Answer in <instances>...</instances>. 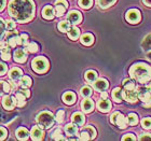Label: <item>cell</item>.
Masks as SVG:
<instances>
[{"label":"cell","mask_w":151,"mask_h":141,"mask_svg":"<svg viewBox=\"0 0 151 141\" xmlns=\"http://www.w3.org/2000/svg\"><path fill=\"white\" fill-rule=\"evenodd\" d=\"M9 14L17 22L27 23L35 15V4L32 0H11Z\"/></svg>","instance_id":"6da1fadb"},{"label":"cell","mask_w":151,"mask_h":141,"mask_svg":"<svg viewBox=\"0 0 151 141\" xmlns=\"http://www.w3.org/2000/svg\"><path fill=\"white\" fill-rule=\"evenodd\" d=\"M129 74L138 83H147L151 79V67L146 64H135L131 67Z\"/></svg>","instance_id":"7a4b0ae2"},{"label":"cell","mask_w":151,"mask_h":141,"mask_svg":"<svg viewBox=\"0 0 151 141\" xmlns=\"http://www.w3.org/2000/svg\"><path fill=\"white\" fill-rule=\"evenodd\" d=\"M37 123L42 129H49L54 124V116L49 111H43L37 116Z\"/></svg>","instance_id":"3957f363"},{"label":"cell","mask_w":151,"mask_h":141,"mask_svg":"<svg viewBox=\"0 0 151 141\" xmlns=\"http://www.w3.org/2000/svg\"><path fill=\"white\" fill-rule=\"evenodd\" d=\"M32 69L35 70L37 73H43L49 68V62H47V58L40 56L32 60Z\"/></svg>","instance_id":"277c9868"},{"label":"cell","mask_w":151,"mask_h":141,"mask_svg":"<svg viewBox=\"0 0 151 141\" xmlns=\"http://www.w3.org/2000/svg\"><path fill=\"white\" fill-rule=\"evenodd\" d=\"M123 94V99H125L127 102H136L138 99V95H137V91L136 88H124L122 91Z\"/></svg>","instance_id":"5b68a950"},{"label":"cell","mask_w":151,"mask_h":141,"mask_svg":"<svg viewBox=\"0 0 151 141\" xmlns=\"http://www.w3.org/2000/svg\"><path fill=\"white\" fill-rule=\"evenodd\" d=\"M138 99H140L144 102L151 100V88L149 86H142V87H136Z\"/></svg>","instance_id":"8992f818"},{"label":"cell","mask_w":151,"mask_h":141,"mask_svg":"<svg viewBox=\"0 0 151 141\" xmlns=\"http://www.w3.org/2000/svg\"><path fill=\"white\" fill-rule=\"evenodd\" d=\"M126 21L132 24H136L140 21V12L137 9H131L126 13Z\"/></svg>","instance_id":"52a82bcc"},{"label":"cell","mask_w":151,"mask_h":141,"mask_svg":"<svg viewBox=\"0 0 151 141\" xmlns=\"http://www.w3.org/2000/svg\"><path fill=\"white\" fill-rule=\"evenodd\" d=\"M67 8H68V3L66 0H57L55 2V10L54 12L57 16H62L64 13L66 12Z\"/></svg>","instance_id":"ba28073f"},{"label":"cell","mask_w":151,"mask_h":141,"mask_svg":"<svg viewBox=\"0 0 151 141\" xmlns=\"http://www.w3.org/2000/svg\"><path fill=\"white\" fill-rule=\"evenodd\" d=\"M67 21L70 23V24H73V25H77L79 23L82 21V15L81 13L79 12V11H70L68 13V15H67Z\"/></svg>","instance_id":"9c48e42d"},{"label":"cell","mask_w":151,"mask_h":141,"mask_svg":"<svg viewBox=\"0 0 151 141\" xmlns=\"http://www.w3.org/2000/svg\"><path fill=\"white\" fill-rule=\"evenodd\" d=\"M16 104V98L6 95L2 99V106L6 110H12Z\"/></svg>","instance_id":"30bf717a"},{"label":"cell","mask_w":151,"mask_h":141,"mask_svg":"<svg viewBox=\"0 0 151 141\" xmlns=\"http://www.w3.org/2000/svg\"><path fill=\"white\" fill-rule=\"evenodd\" d=\"M30 137L32 140H42L44 137V132L40 126H35L32 128L30 132Z\"/></svg>","instance_id":"8fae6325"},{"label":"cell","mask_w":151,"mask_h":141,"mask_svg":"<svg viewBox=\"0 0 151 141\" xmlns=\"http://www.w3.org/2000/svg\"><path fill=\"white\" fill-rule=\"evenodd\" d=\"M97 108H98V110H99L101 112L106 113V112H108V111H110V109H111V102L108 100L107 98H106V99H101V100L98 101Z\"/></svg>","instance_id":"7c38bea8"},{"label":"cell","mask_w":151,"mask_h":141,"mask_svg":"<svg viewBox=\"0 0 151 141\" xmlns=\"http://www.w3.org/2000/svg\"><path fill=\"white\" fill-rule=\"evenodd\" d=\"M109 84L105 79H98L94 82V88L98 92H105L108 88Z\"/></svg>","instance_id":"4fadbf2b"},{"label":"cell","mask_w":151,"mask_h":141,"mask_svg":"<svg viewBox=\"0 0 151 141\" xmlns=\"http://www.w3.org/2000/svg\"><path fill=\"white\" fill-rule=\"evenodd\" d=\"M26 59H27V54L24 50L22 49H19L14 52V60L16 63H25Z\"/></svg>","instance_id":"5bb4252c"},{"label":"cell","mask_w":151,"mask_h":141,"mask_svg":"<svg viewBox=\"0 0 151 141\" xmlns=\"http://www.w3.org/2000/svg\"><path fill=\"white\" fill-rule=\"evenodd\" d=\"M127 123H129V121H127V117H125V116L123 115V114H121V113H118V115H116V125H118L120 127V128H125L126 125H127Z\"/></svg>","instance_id":"9a60e30c"},{"label":"cell","mask_w":151,"mask_h":141,"mask_svg":"<svg viewBox=\"0 0 151 141\" xmlns=\"http://www.w3.org/2000/svg\"><path fill=\"white\" fill-rule=\"evenodd\" d=\"M76 99H77L76 94L73 93V92H67V93H65V94L63 95V101L66 104H69V106L75 104Z\"/></svg>","instance_id":"2e32d148"},{"label":"cell","mask_w":151,"mask_h":141,"mask_svg":"<svg viewBox=\"0 0 151 141\" xmlns=\"http://www.w3.org/2000/svg\"><path fill=\"white\" fill-rule=\"evenodd\" d=\"M81 107H82V110H83L85 113H90L92 110L94 109V102H93L91 99H88V98H85L84 100L82 101Z\"/></svg>","instance_id":"e0dca14e"},{"label":"cell","mask_w":151,"mask_h":141,"mask_svg":"<svg viewBox=\"0 0 151 141\" xmlns=\"http://www.w3.org/2000/svg\"><path fill=\"white\" fill-rule=\"evenodd\" d=\"M9 77L11 80H13V81H19V79L23 77V72L19 68H13V69L10 70Z\"/></svg>","instance_id":"ac0fdd59"},{"label":"cell","mask_w":151,"mask_h":141,"mask_svg":"<svg viewBox=\"0 0 151 141\" xmlns=\"http://www.w3.org/2000/svg\"><path fill=\"white\" fill-rule=\"evenodd\" d=\"M55 15V12H54V9L51 6H44L43 10H42V16H43L45 19H52Z\"/></svg>","instance_id":"d6986e66"},{"label":"cell","mask_w":151,"mask_h":141,"mask_svg":"<svg viewBox=\"0 0 151 141\" xmlns=\"http://www.w3.org/2000/svg\"><path fill=\"white\" fill-rule=\"evenodd\" d=\"M71 119H73V122L75 123L76 125L78 126H82L83 124H84V115L82 114L81 112H76L73 114V116H71Z\"/></svg>","instance_id":"ffe728a7"},{"label":"cell","mask_w":151,"mask_h":141,"mask_svg":"<svg viewBox=\"0 0 151 141\" xmlns=\"http://www.w3.org/2000/svg\"><path fill=\"white\" fill-rule=\"evenodd\" d=\"M29 132L25 127H21L16 130V138L19 139V140H26V139H28L29 137Z\"/></svg>","instance_id":"44dd1931"},{"label":"cell","mask_w":151,"mask_h":141,"mask_svg":"<svg viewBox=\"0 0 151 141\" xmlns=\"http://www.w3.org/2000/svg\"><path fill=\"white\" fill-rule=\"evenodd\" d=\"M80 41H81V43L83 44V45L88 47V45H92V44H93V42H94V37H93V35H91V34H84V35L81 37Z\"/></svg>","instance_id":"7402d4cb"},{"label":"cell","mask_w":151,"mask_h":141,"mask_svg":"<svg viewBox=\"0 0 151 141\" xmlns=\"http://www.w3.org/2000/svg\"><path fill=\"white\" fill-rule=\"evenodd\" d=\"M112 98L116 102H121L123 99V94H122V89L119 87L114 88L112 91Z\"/></svg>","instance_id":"603a6c76"},{"label":"cell","mask_w":151,"mask_h":141,"mask_svg":"<svg viewBox=\"0 0 151 141\" xmlns=\"http://www.w3.org/2000/svg\"><path fill=\"white\" fill-rule=\"evenodd\" d=\"M97 79V72L94 71V70H88V71L85 72V80L90 83H93V82L96 81Z\"/></svg>","instance_id":"cb8c5ba5"},{"label":"cell","mask_w":151,"mask_h":141,"mask_svg":"<svg viewBox=\"0 0 151 141\" xmlns=\"http://www.w3.org/2000/svg\"><path fill=\"white\" fill-rule=\"evenodd\" d=\"M65 132H66V134L69 137H73V136H75L78 132V128L73 124H67L66 127H65Z\"/></svg>","instance_id":"d4e9b609"},{"label":"cell","mask_w":151,"mask_h":141,"mask_svg":"<svg viewBox=\"0 0 151 141\" xmlns=\"http://www.w3.org/2000/svg\"><path fill=\"white\" fill-rule=\"evenodd\" d=\"M15 98H16V104H17V107H24L26 104V96L23 93H21V92H19L17 94L15 95Z\"/></svg>","instance_id":"484cf974"},{"label":"cell","mask_w":151,"mask_h":141,"mask_svg":"<svg viewBox=\"0 0 151 141\" xmlns=\"http://www.w3.org/2000/svg\"><path fill=\"white\" fill-rule=\"evenodd\" d=\"M19 86L22 88H28L30 85H32V79L29 78V77H22V78L19 79Z\"/></svg>","instance_id":"4316f807"},{"label":"cell","mask_w":151,"mask_h":141,"mask_svg":"<svg viewBox=\"0 0 151 141\" xmlns=\"http://www.w3.org/2000/svg\"><path fill=\"white\" fill-rule=\"evenodd\" d=\"M79 36H80V30L77 27H70L69 30H68V37L71 39V40H76L78 39Z\"/></svg>","instance_id":"83f0119b"},{"label":"cell","mask_w":151,"mask_h":141,"mask_svg":"<svg viewBox=\"0 0 151 141\" xmlns=\"http://www.w3.org/2000/svg\"><path fill=\"white\" fill-rule=\"evenodd\" d=\"M10 91H11V88H10L9 83H6L4 81H0V96H2L3 94H6Z\"/></svg>","instance_id":"f1b7e54d"},{"label":"cell","mask_w":151,"mask_h":141,"mask_svg":"<svg viewBox=\"0 0 151 141\" xmlns=\"http://www.w3.org/2000/svg\"><path fill=\"white\" fill-rule=\"evenodd\" d=\"M70 23L67 22V21H62V22L58 23V29H60L62 32H68L70 28Z\"/></svg>","instance_id":"f546056e"},{"label":"cell","mask_w":151,"mask_h":141,"mask_svg":"<svg viewBox=\"0 0 151 141\" xmlns=\"http://www.w3.org/2000/svg\"><path fill=\"white\" fill-rule=\"evenodd\" d=\"M116 2V0H98V4L103 9H107L110 6H112Z\"/></svg>","instance_id":"4dcf8cb0"},{"label":"cell","mask_w":151,"mask_h":141,"mask_svg":"<svg viewBox=\"0 0 151 141\" xmlns=\"http://www.w3.org/2000/svg\"><path fill=\"white\" fill-rule=\"evenodd\" d=\"M27 43H28V36L26 34L17 36V44L19 45H26Z\"/></svg>","instance_id":"1f68e13d"},{"label":"cell","mask_w":151,"mask_h":141,"mask_svg":"<svg viewBox=\"0 0 151 141\" xmlns=\"http://www.w3.org/2000/svg\"><path fill=\"white\" fill-rule=\"evenodd\" d=\"M127 121H129V125H136L138 123V116L135 113H129L127 116Z\"/></svg>","instance_id":"d6a6232c"},{"label":"cell","mask_w":151,"mask_h":141,"mask_svg":"<svg viewBox=\"0 0 151 141\" xmlns=\"http://www.w3.org/2000/svg\"><path fill=\"white\" fill-rule=\"evenodd\" d=\"M27 52L29 53H36L38 51V45L35 43V42H30V43H27L26 44V49H25Z\"/></svg>","instance_id":"836d02e7"},{"label":"cell","mask_w":151,"mask_h":141,"mask_svg":"<svg viewBox=\"0 0 151 141\" xmlns=\"http://www.w3.org/2000/svg\"><path fill=\"white\" fill-rule=\"evenodd\" d=\"M0 55H1V58H2L3 60H10V58H11V53H10V50L8 47L1 50Z\"/></svg>","instance_id":"e575fe53"},{"label":"cell","mask_w":151,"mask_h":141,"mask_svg":"<svg viewBox=\"0 0 151 141\" xmlns=\"http://www.w3.org/2000/svg\"><path fill=\"white\" fill-rule=\"evenodd\" d=\"M79 4L83 9H90L93 4V0H79Z\"/></svg>","instance_id":"d590c367"},{"label":"cell","mask_w":151,"mask_h":141,"mask_svg":"<svg viewBox=\"0 0 151 141\" xmlns=\"http://www.w3.org/2000/svg\"><path fill=\"white\" fill-rule=\"evenodd\" d=\"M81 95L83 96V97H85V98L90 97V96L92 95V88L88 87V86H84V87H82Z\"/></svg>","instance_id":"8d00e7d4"},{"label":"cell","mask_w":151,"mask_h":141,"mask_svg":"<svg viewBox=\"0 0 151 141\" xmlns=\"http://www.w3.org/2000/svg\"><path fill=\"white\" fill-rule=\"evenodd\" d=\"M123 86H124V88H136L135 82L133 80H129V79L123 81Z\"/></svg>","instance_id":"74e56055"},{"label":"cell","mask_w":151,"mask_h":141,"mask_svg":"<svg viewBox=\"0 0 151 141\" xmlns=\"http://www.w3.org/2000/svg\"><path fill=\"white\" fill-rule=\"evenodd\" d=\"M84 130L88 132V135L91 136V139H94L96 137V130H95V128L93 126H86L84 128Z\"/></svg>","instance_id":"f35d334b"},{"label":"cell","mask_w":151,"mask_h":141,"mask_svg":"<svg viewBox=\"0 0 151 141\" xmlns=\"http://www.w3.org/2000/svg\"><path fill=\"white\" fill-rule=\"evenodd\" d=\"M52 138H53L54 140H64V139H65L63 137V135H62V130H60V129H56V130L53 132Z\"/></svg>","instance_id":"ab89813d"},{"label":"cell","mask_w":151,"mask_h":141,"mask_svg":"<svg viewBox=\"0 0 151 141\" xmlns=\"http://www.w3.org/2000/svg\"><path fill=\"white\" fill-rule=\"evenodd\" d=\"M142 127L145 129H151V117H146L142 121Z\"/></svg>","instance_id":"60d3db41"},{"label":"cell","mask_w":151,"mask_h":141,"mask_svg":"<svg viewBox=\"0 0 151 141\" xmlns=\"http://www.w3.org/2000/svg\"><path fill=\"white\" fill-rule=\"evenodd\" d=\"M8 43H9V45L11 47H15L16 45H17V35L9 38V42H8Z\"/></svg>","instance_id":"b9f144b4"},{"label":"cell","mask_w":151,"mask_h":141,"mask_svg":"<svg viewBox=\"0 0 151 141\" xmlns=\"http://www.w3.org/2000/svg\"><path fill=\"white\" fill-rule=\"evenodd\" d=\"M64 116H65V112H64L63 110H60L58 112H57V114H56V121L58 123H62L64 121Z\"/></svg>","instance_id":"7bdbcfd3"},{"label":"cell","mask_w":151,"mask_h":141,"mask_svg":"<svg viewBox=\"0 0 151 141\" xmlns=\"http://www.w3.org/2000/svg\"><path fill=\"white\" fill-rule=\"evenodd\" d=\"M4 31H6V24L2 19H0V38L4 35Z\"/></svg>","instance_id":"ee69618b"},{"label":"cell","mask_w":151,"mask_h":141,"mask_svg":"<svg viewBox=\"0 0 151 141\" xmlns=\"http://www.w3.org/2000/svg\"><path fill=\"white\" fill-rule=\"evenodd\" d=\"M6 135H8V132L4 127H0V140H3V139L6 138Z\"/></svg>","instance_id":"f6af8a7d"},{"label":"cell","mask_w":151,"mask_h":141,"mask_svg":"<svg viewBox=\"0 0 151 141\" xmlns=\"http://www.w3.org/2000/svg\"><path fill=\"white\" fill-rule=\"evenodd\" d=\"M80 139L81 140H90L91 139V136L88 135V132H85V130H83V132H81V135H80Z\"/></svg>","instance_id":"bcb514c9"},{"label":"cell","mask_w":151,"mask_h":141,"mask_svg":"<svg viewBox=\"0 0 151 141\" xmlns=\"http://www.w3.org/2000/svg\"><path fill=\"white\" fill-rule=\"evenodd\" d=\"M6 72V65L0 62V75H4Z\"/></svg>","instance_id":"7dc6e473"},{"label":"cell","mask_w":151,"mask_h":141,"mask_svg":"<svg viewBox=\"0 0 151 141\" xmlns=\"http://www.w3.org/2000/svg\"><path fill=\"white\" fill-rule=\"evenodd\" d=\"M6 28L9 29V30L14 29L15 28V23L13 22V21H9V22H6Z\"/></svg>","instance_id":"c3c4849f"},{"label":"cell","mask_w":151,"mask_h":141,"mask_svg":"<svg viewBox=\"0 0 151 141\" xmlns=\"http://www.w3.org/2000/svg\"><path fill=\"white\" fill-rule=\"evenodd\" d=\"M122 140H129V141H133V140H136L135 136H133L132 134H127L126 136H124L122 138Z\"/></svg>","instance_id":"681fc988"},{"label":"cell","mask_w":151,"mask_h":141,"mask_svg":"<svg viewBox=\"0 0 151 141\" xmlns=\"http://www.w3.org/2000/svg\"><path fill=\"white\" fill-rule=\"evenodd\" d=\"M19 92H21V93H23L26 97H29V96H30V93H29V91L27 89V88H23V89H21Z\"/></svg>","instance_id":"f907efd6"},{"label":"cell","mask_w":151,"mask_h":141,"mask_svg":"<svg viewBox=\"0 0 151 141\" xmlns=\"http://www.w3.org/2000/svg\"><path fill=\"white\" fill-rule=\"evenodd\" d=\"M118 111H116V112H114L112 114V115H111V117H110V121H111V123H112V124H114V123H116V115H118Z\"/></svg>","instance_id":"816d5d0a"},{"label":"cell","mask_w":151,"mask_h":141,"mask_svg":"<svg viewBox=\"0 0 151 141\" xmlns=\"http://www.w3.org/2000/svg\"><path fill=\"white\" fill-rule=\"evenodd\" d=\"M9 85H10V88H11V91H14V89H15V88H16V84H15V82L13 81V80H12V81H11V82H10Z\"/></svg>","instance_id":"f5cc1de1"},{"label":"cell","mask_w":151,"mask_h":141,"mask_svg":"<svg viewBox=\"0 0 151 141\" xmlns=\"http://www.w3.org/2000/svg\"><path fill=\"white\" fill-rule=\"evenodd\" d=\"M140 140H151V136L148 135V134H146V135L140 137Z\"/></svg>","instance_id":"db71d44e"},{"label":"cell","mask_w":151,"mask_h":141,"mask_svg":"<svg viewBox=\"0 0 151 141\" xmlns=\"http://www.w3.org/2000/svg\"><path fill=\"white\" fill-rule=\"evenodd\" d=\"M6 47H8V43L6 41H0V49L2 50V49H6Z\"/></svg>","instance_id":"11a10c76"},{"label":"cell","mask_w":151,"mask_h":141,"mask_svg":"<svg viewBox=\"0 0 151 141\" xmlns=\"http://www.w3.org/2000/svg\"><path fill=\"white\" fill-rule=\"evenodd\" d=\"M4 6H6V0H0V11L4 8Z\"/></svg>","instance_id":"9f6ffc18"},{"label":"cell","mask_w":151,"mask_h":141,"mask_svg":"<svg viewBox=\"0 0 151 141\" xmlns=\"http://www.w3.org/2000/svg\"><path fill=\"white\" fill-rule=\"evenodd\" d=\"M101 98H103V99H106V98H108L107 93H105V92H101Z\"/></svg>","instance_id":"6f0895ef"},{"label":"cell","mask_w":151,"mask_h":141,"mask_svg":"<svg viewBox=\"0 0 151 141\" xmlns=\"http://www.w3.org/2000/svg\"><path fill=\"white\" fill-rule=\"evenodd\" d=\"M145 4H147L148 6H151V0H144Z\"/></svg>","instance_id":"680465c9"},{"label":"cell","mask_w":151,"mask_h":141,"mask_svg":"<svg viewBox=\"0 0 151 141\" xmlns=\"http://www.w3.org/2000/svg\"><path fill=\"white\" fill-rule=\"evenodd\" d=\"M148 86H149V87H150V88H151V82H150V84H149V85H148Z\"/></svg>","instance_id":"91938a15"}]
</instances>
